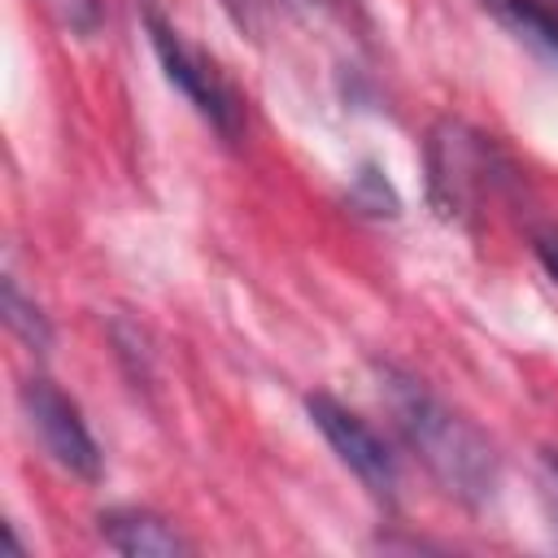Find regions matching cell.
I'll use <instances>...</instances> for the list:
<instances>
[{
	"label": "cell",
	"mask_w": 558,
	"mask_h": 558,
	"mask_svg": "<svg viewBox=\"0 0 558 558\" xmlns=\"http://www.w3.org/2000/svg\"><path fill=\"white\" fill-rule=\"evenodd\" d=\"M379 392L392 410V423L410 453L427 466V475L462 506H484L493 501L501 484V458L493 440L458 414L445 397H436L418 375L384 362L379 366Z\"/></svg>",
	"instance_id": "1"
},
{
	"label": "cell",
	"mask_w": 558,
	"mask_h": 558,
	"mask_svg": "<svg viewBox=\"0 0 558 558\" xmlns=\"http://www.w3.org/2000/svg\"><path fill=\"white\" fill-rule=\"evenodd\" d=\"M510 161L493 135L462 118H440L427 131V196L440 218L466 222L488 196L510 183Z\"/></svg>",
	"instance_id": "2"
},
{
	"label": "cell",
	"mask_w": 558,
	"mask_h": 558,
	"mask_svg": "<svg viewBox=\"0 0 558 558\" xmlns=\"http://www.w3.org/2000/svg\"><path fill=\"white\" fill-rule=\"evenodd\" d=\"M140 22L148 31V44H153L170 87L218 131V140L235 144L244 135V100H240V92L222 78V70L201 48H192L183 39V31L161 13L157 0H140Z\"/></svg>",
	"instance_id": "3"
},
{
	"label": "cell",
	"mask_w": 558,
	"mask_h": 558,
	"mask_svg": "<svg viewBox=\"0 0 558 558\" xmlns=\"http://www.w3.org/2000/svg\"><path fill=\"white\" fill-rule=\"evenodd\" d=\"M17 405H22V418L31 427V436L39 440V449L61 466L70 471L74 480L83 484H96L105 475V453L83 418V410L74 405V397H65L48 375H31L22 379L17 388Z\"/></svg>",
	"instance_id": "4"
},
{
	"label": "cell",
	"mask_w": 558,
	"mask_h": 558,
	"mask_svg": "<svg viewBox=\"0 0 558 558\" xmlns=\"http://www.w3.org/2000/svg\"><path fill=\"white\" fill-rule=\"evenodd\" d=\"M305 414H310V423L323 432V440L331 445V453L357 475V484H362L379 506H397L401 475H397V458H392V449L384 445V436H379L357 410H349L344 401H336L331 392H310V397H305Z\"/></svg>",
	"instance_id": "5"
},
{
	"label": "cell",
	"mask_w": 558,
	"mask_h": 558,
	"mask_svg": "<svg viewBox=\"0 0 558 558\" xmlns=\"http://www.w3.org/2000/svg\"><path fill=\"white\" fill-rule=\"evenodd\" d=\"M96 532L109 549L126 558H179L192 554L196 545L157 510L148 506H109L96 514Z\"/></svg>",
	"instance_id": "6"
},
{
	"label": "cell",
	"mask_w": 558,
	"mask_h": 558,
	"mask_svg": "<svg viewBox=\"0 0 558 558\" xmlns=\"http://www.w3.org/2000/svg\"><path fill=\"white\" fill-rule=\"evenodd\" d=\"M480 9L523 48L558 65V9H549L545 0H480Z\"/></svg>",
	"instance_id": "7"
},
{
	"label": "cell",
	"mask_w": 558,
	"mask_h": 558,
	"mask_svg": "<svg viewBox=\"0 0 558 558\" xmlns=\"http://www.w3.org/2000/svg\"><path fill=\"white\" fill-rule=\"evenodd\" d=\"M0 310H4L9 331H13L31 353H48V344H52V327H48L44 310L17 288L13 275H4V283H0Z\"/></svg>",
	"instance_id": "8"
},
{
	"label": "cell",
	"mask_w": 558,
	"mask_h": 558,
	"mask_svg": "<svg viewBox=\"0 0 558 558\" xmlns=\"http://www.w3.org/2000/svg\"><path fill=\"white\" fill-rule=\"evenodd\" d=\"M349 205H357V209H362V214H371V218H397V209H401V201H397L392 183H388V179H384V170H379V166H371V161L353 174Z\"/></svg>",
	"instance_id": "9"
},
{
	"label": "cell",
	"mask_w": 558,
	"mask_h": 558,
	"mask_svg": "<svg viewBox=\"0 0 558 558\" xmlns=\"http://www.w3.org/2000/svg\"><path fill=\"white\" fill-rule=\"evenodd\" d=\"M227 13H231V22L240 26V31H248V35H262L266 31V22H270V13H275V0H218Z\"/></svg>",
	"instance_id": "10"
},
{
	"label": "cell",
	"mask_w": 558,
	"mask_h": 558,
	"mask_svg": "<svg viewBox=\"0 0 558 558\" xmlns=\"http://www.w3.org/2000/svg\"><path fill=\"white\" fill-rule=\"evenodd\" d=\"M536 257H541V266H545V275L558 283V240H549V235H541L536 240Z\"/></svg>",
	"instance_id": "11"
},
{
	"label": "cell",
	"mask_w": 558,
	"mask_h": 558,
	"mask_svg": "<svg viewBox=\"0 0 558 558\" xmlns=\"http://www.w3.org/2000/svg\"><path fill=\"white\" fill-rule=\"evenodd\" d=\"M545 493L554 501V527H558V449L545 453Z\"/></svg>",
	"instance_id": "12"
},
{
	"label": "cell",
	"mask_w": 558,
	"mask_h": 558,
	"mask_svg": "<svg viewBox=\"0 0 558 558\" xmlns=\"http://www.w3.org/2000/svg\"><path fill=\"white\" fill-rule=\"evenodd\" d=\"M314 4H323V9H331V13H344V17H353V13L362 9V0H314Z\"/></svg>",
	"instance_id": "13"
}]
</instances>
